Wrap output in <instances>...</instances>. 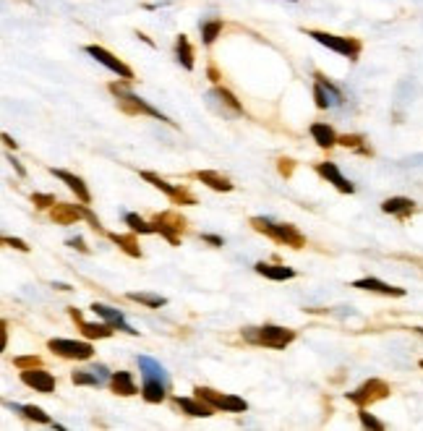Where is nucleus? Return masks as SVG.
<instances>
[{
	"label": "nucleus",
	"instance_id": "obj_1",
	"mask_svg": "<svg viewBox=\"0 0 423 431\" xmlns=\"http://www.w3.org/2000/svg\"><path fill=\"white\" fill-rule=\"evenodd\" d=\"M251 228L256 233L270 235L272 240H277L282 246H290V249H303L306 246L303 233L290 222H272L270 217H251Z\"/></svg>",
	"mask_w": 423,
	"mask_h": 431
},
{
	"label": "nucleus",
	"instance_id": "obj_2",
	"mask_svg": "<svg viewBox=\"0 0 423 431\" xmlns=\"http://www.w3.org/2000/svg\"><path fill=\"white\" fill-rule=\"evenodd\" d=\"M243 340H249L251 345H264L272 350H282L296 340V329L279 324H261V327H246L243 329Z\"/></svg>",
	"mask_w": 423,
	"mask_h": 431
},
{
	"label": "nucleus",
	"instance_id": "obj_3",
	"mask_svg": "<svg viewBox=\"0 0 423 431\" xmlns=\"http://www.w3.org/2000/svg\"><path fill=\"white\" fill-rule=\"evenodd\" d=\"M110 92L118 97V105H120V110L128 115H149V118H157V121H165V123L175 125L167 115H162L157 107H152L146 100H141V97H136L134 92H128L123 84H110Z\"/></svg>",
	"mask_w": 423,
	"mask_h": 431
},
{
	"label": "nucleus",
	"instance_id": "obj_4",
	"mask_svg": "<svg viewBox=\"0 0 423 431\" xmlns=\"http://www.w3.org/2000/svg\"><path fill=\"white\" fill-rule=\"evenodd\" d=\"M50 220L55 222V225H74L78 220H87L97 233H102V225L89 212L87 204H55V207H50Z\"/></svg>",
	"mask_w": 423,
	"mask_h": 431
},
{
	"label": "nucleus",
	"instance_id": "obj_5",
	"mask_svg": "<svg viewBox=\"0 0 423 431\" xmlns=\"http://www.w3.org/2000/svg\"><path fill=\"white\" fill-rule=\"evenodd\" d=\"M306 34L311 39H317L319 45H324L327 50H335V53L350 57V60H358V55H361V39L356 37H337V34L319 32V29H308Z\"/></svg>",
	"mask_w": 423,
	"mask_h": 431
},
{
	"label": "nucleus",
	"instance_id": "obj_6",
	"mask_svg": "<svg viewBox=\"0 0 423 431\" xmlns=\"http://www.w3.org/2000/svg\"><path fill=\"white\" fill-rule=\"evenodd\" d=\"M389 384L382 382V379H368V382H363L358 390H353V392H347V400L353 402V405H358V408H368V405H374V402L384 400V397H389Z\"/></svg>",
	"mask_w": 423,
	"mask_h": 431
},
{
	"label": "nucleus",
	"instance_id": "obj_7",
	"mask_svg": "<svg viewBox=\"0 0 423 431\" xmlns=\"http://www.w3.org/2000/svg\"><path fill=\"white\" fill-rule=\"evenodd\" d=\"M193 392H196V397L209 402L214 411H228V413L249 411V402L243 400V397H238V395H225V392H217V390H209V387H196Z\"/></svg>",
	"mask_w": 423,
	"mask_h": 431
},
{
	"label": "nucleus",
	"instance_id": "obj_8",
	"mask_svg": "<svg viewBox=\"0 0 423 431\" xmlns=\"http://www.w3.org/2000/svg\"><path fill=\"white\" fill-rule=\"evenodd\" d=\"M48 348L60 358H68V361H87L95 355V348L89 343H78V340H63V337H55L50 340Z\"/></svg>",
	"mask_w": 423,
	"mask_h": 431
},
{
	"label": "nucleus",
	"instance_id": "obj_9",
	"mask_svg": "<svg viewBox=\"0 0 423 431\" xmlns=\"http://www.w3.org/2000/svg\"><path fill=\"white\" fill-rule=\"evenodd\" d=\"M152 222L160 235H165L173 246H181V233L186 230V217H181L178 212H160Z\"/></svg>",
	"mask_w": 423,
	"mask_h": 431
},
{
	"label": "nucleus",
	"instance_id": "obj_10",
	"mask_svg": "<svg viewBox=\"0 0 423 431\" xmlns=\"http://www.w3.org/2000/svg\"><path fill=\"white\" fill-rule=\"evenodd\" d=\"M87 55H92L97 60V63H102V66L107 68V71H113V74H118V76L123 78V81H134V71L125 66L120 57H116L110 50H105L102 45H87Z\"/></svg>",
	"mask_w": 423,
	"mask_h": 431
},
{
	"label": "nucleus",
	"instance_id": "obj_11",
	"mask_svg": "<svg viewBox=\"0 0 423 431\" xmlns=\"http://www.w3.org/2000/svg\"><path fill=\"white\" fill-rule=\"evenodd\" d=\"M141 178L144 181H149L154 186V189H160V191H165L170 199L175 201V204H186V207H193L196 204V196H193L188 189H181V186H170V183L165 181V178H160L157 172H149V170H144L141 172Z\"/></svg>",
	"mask_w": 423,
	"mask_h": 431
},
{
	"label": "nucleus",
	"instance_id": "obj_12",
	"mask_svg": "<svg viewBox=\"0 0 423 431\" xmlns=\"http://www.w3.org/2000/svg\"><path fill=\"white\" fill-rule=\"evenodd\" d=\"M314 100H317L319 110H327L342 102V92L337 89L329 78H324L321 74H317V84H314Z\"/></svg>",
	"mask_w": 423,
	"mask_h": 431
},
{
	"label": "nucleus",
	"instance_id": "obj_13",
	"mask_svg": "<svg viewBox=\"0 0 423 431\" xmlns=\"http://www.w3.org/2000/svg\"><path fill=\"white\" fill-rule=\"evenodd\" d=\"M21 382L27 384V387H32L34 392H42V395H50L55 390V376L50 371H45L42 366L39 369H24L21 371Z\"/></svg>",
	"mask_w": 423,
	"mask_h": 431
},
{
	"label": "nucleus",
	"instance_id": "obj_14",
	"mask_svg": "<svg viewBox=\"0 0 423 431\" xmlns=\"http://www.w3.org/2000/svg\"><path fill=\"white\" fill-rule=\"evenodd\" d=\"M68 314H71V319L78 324L81 335L87 337V340H107V337L113 335V329H116V327L107 324V322H102V324H89V322L81 319V311H78V308H68Z\"/></svg>",
	"mask_w": 423,
	"mask_h": 431
},
{
	"label": "nucleus",
	"instance_id": "obj_15",
	"mask_svg": "<svg viewBox=\"0 0 423 431\" xmlns=\"http://www.w3.org/2000/svg\"><path fill=\"white\" fill-rule=\"evenodd\" d=\"M317 172L321 175V178H327V183H332L337 191L340 193H353L356 191V186L347 181L345 175L340 172V167H337L335 163H319L317 165Z\"/></svg>",
	"mask_w": 423,
	"mask_h": 431
},
{
	"label": "nucleus",
	"instance_id": "obj_16",
	"mask_svg": "<svg viewBox=\"0 0 423 431\" xmlns=\"http://www.w3.org/2000/svg\"><path fill=\"white\" fill-rule=\"evenodd\" d=\"M173 402L178 411H183L186 416H193V418H209V416H214V408L207 400H202V397H175Z\"/></svg>",
	"mask_w": 423,
	"mask_h": 431
},
{
	"label": "nucleus",
	"instance_id": "obj_17",
	"mask_svg": "<svg viewBox=\"0 0 423 431\" xmlns=\"http://www.w3.org/2000/svg\"><path fill=\"white\" fill-rule=\"evenodd\" d=\"M50 172H53L58 181L66 183L68 189L76 193V199L81 201V204H89V201H92V193H89L87 183L81 181L78 175H74V172H68V170H60V167H50Z\"/></svg>",
	"mask_w": 423,
	"mask_h": 431
},
{
	"label": "nucleus",
	"instance_id": "obj_18",
	"mask_svg": "<svg viewBox=\"0 0 423 431\" xmlns=\"http://www.w3.org/2000/svg\"><path fill=\"white\" fill-rule=\"evenodd\" d=\"M113 374H107L105 366H95V369H81V371L71 374V382L78 384V387H99L105 384Z\"/></svg>",
	"mask_w": 423,
	"mask_h": 431
},
{
	"label": "nucleus",
	"instance_id": "obj_19",
	"mask_svg": "<svg viewBox=\"0 0 423 431\" xmlns=\"http://www.w3.org/2000/svg\"><path fill=\"white\" fill-rule=\"evenodd\" d=\"M92 311H95L97 316H102L107 324H113L116 329H123V332H128V335H139L134 327L125 322L123 314H120L118 308H110V306H105V303H92Z\"/></svg>",
	"mask_w": 423,
	"mask_h": 431
},
{
	"label": "nucleus",
	"instance_id": "obj_20",
	"mask_svg": "<svg viewBox=\"0 0 423 431\" xmlns=\"http://www.w3.org/2000/svg\"><path fill=\"white\" fill-rule=\"evenodd\" d=\"M353 287H358V290H371V293H382V296H397V298L405 296L403 287H392V285H387V282H382V280H376V278L356 280Z\"/></svg>",
	"mask_w": 423,
	"mask_h": 431
},
{
	"label": "nucleus",
	"instance_id": "obj_21",
	"mask_svg": "<svg viewBox=\"0 0 423 431\" xmlns=\"http://www.w3.org/2000/svg\"><path fill=\"white\" fill-rule=\"evenodd\" d=\"M311 139L321 146V149H332L335 144H340V136L335 134V128L332 125H327V123H311Z\"/></svg>",
	"mask_w": 423,
	"mask_h": 431
},
{
	"label": "nucleus",
	"instance_id": "obj_22",
	"mask_svg": "<svg viewBox=\"0 0 423 431\" xmlns=\"http://www.w3.org/2000/svg\"><path fill=\"white\" fill-rule=\"evenodd\" d=\"M193 178L196 181H202L207 183L212 191H233V183L225 178V175H220V172H214V170H199V172H193Z\"/></svg>",
	"mask_w": 423,
	"mask_h": 431
},
{
	"label": "nucleus",
	"instance_id": "obj_23",
	"mask_svg": "<svg viewBox=\"0 0 423 431\" xmlns=\"http://www.w3.org/2000/svg\"><path fill=\"white\" fill-rule=\"evenodd\" d=\"M382 210L387 212V214H394V217H408V214H413L415 210V201L413 199H405V196H392V199H387L384 204H382Z\"/></svg>",
	"mask_w": 423,
	"mask_h": 431
},
{
	"label": "nucleus",
	"instance_id": "obj_24",
	"mask_svg": "<svg viewBox=\"0 0 423 431\" xmlns=\"http://www.w3.org/2000/svg\"><path fill=\"white\" fill-rule=\"evenodd\" d=\"M256 272H259L261 278L267 280H293L296 278V269L293 267H282V264H267V261H259L256 264Z\"/></svg>",
	"mask_w": 423,
	"mask_h": 431
},
{
	"label": "nucleus",
	"instance_id": "obj_25",
	"mask_svg": "<svg viewBox=\"0 0 423 431\" xmlns=\"http://www.w3.org/2000/svg\"><path fill=\"white\" fill-rule=\"evenodd\" d=\"M110 387H113V392L116 395H123V397H131L136 395V382L134 376L128 371H116L110 376Z\"/></svg>",
	"mask_w": 423,
	"mask_h": 431
},
{
	"label": "nucleus",
	"instance_id": "obj_26",
	"mask_svg": "<svg viewBox=\"0 0 423 431\" xmlns=\"http://www.w3.org/2000/svg\"><path fill=\"white\" fill-rule=\"evenodd\" d=\"M139 369H141V376H144V379H162V382L170 384L167 371L160 366V361H154L149 355H139Z\"/></svg>",
	"mask_w": 423,
	"mask_h": 431
},
{
	"label": "nucleus",
	"instance_id": "obj_27",
	"mask_svg": "<svg viewBox=\"0 0 423 431\" xmlns=\"http://www.w3.org/2000/svg\"><path fill=\"white\" fill-rule=\"evenodd\" d=\"M175 57L186 71H193V48L186 34H178V39H175Z\"/></svg>",
	"mask_w": 423,
	"mask_h": 431
},
{
	"label": "nucleus",
	"instance_id": "obj_28",
	"mask_svg": "<svg viewBox=\"0 0 423 431\" xmlns=\"http://www.w3.org/2000/svg\"><path fill=\"white\" fill-rule=\"evenodd\" d=\"M167 387H170V384L162 382V379H144V390H141V395H144L146 402H162Z\"/></svg>",
	"mask_w": 423,
	"mask_h": 431
},
{
	"label": "nucleus",
	"instance_id": "obj_29",
	"mask_svg": "<svg viewBox=\"0 0 423 431\" xmlns=\"http://www.w3.org/2000/svg\"><path fill=\"white\" fill-rule=\"evenodd\" d=\"M8 408H13V411H19L24 418H29V421H37V423H53L50 421V416L42 408H37V405H13V402H8Z\"/></svg>",
	"mask_w": 423,
	"mask_h": 431
},
{
	"label": "nucleus",
	"instance_id": "obj_30",
	"mask_svg": "<svg viewBox=\"0 0 423 431\" xmlns=\"http://www.w3.org/2000/svg\"><path fill=\"white\" fill-rule=\"evenodd\" d=\"M110 240H113V243H118V246H120V249H123L128 256L141 259V249H139V240H136L134 235H118V233H110Z\"/></svg>",
	"mask_w": 423,
	"mask_h": 431
},
{
	"label": "nucleus",
	"instance_id": "obj_31",
	"mask_svg": "<svg viewBox=\"0 0 423 431\" xmlns=\"http://www.w3.org/2000/svg\"><path fill=\"white\" fill-rule=\"evenodd\" d=\"M209 97H217V100H220L222 105L228 107V110H230L233 115H241V113H243L241 102H238V100H235V97H233L230 92H228V89H222V86H217V89H212V95H209Z\"/></svg>",
	"mask_w": 423,
	"mask_h": 431
},
{
	"label": "nucleus",
	"instance_id": "obj_32",
	"mask_svg": "<svg viewBox=\"0 0 423 431\" xmlns=\"http://www.w3.org/2000/svg\"><path fill=\"white\" fill-rule=\"evenodd\" d=\"M123 220H125V225H128V228L134 230V233H141V235H152V233H157L154 222L149 225V222L141 220V217H139V214H134V212H128Z\"/></svg>",
	"mask_w": 423,
	"mask_h": 431
},
{
	"label": "nucleus",
	"instance_id": "obj_33",
	"mask_svg": "<svg viewBox=\"0 0 423 431\" xmlns=\"http://www.w3.org/2000/svg\"><path fill=\"white\" fill-rule=\"evenodd\" d=\"M128 301H136V303H144L146 308H162L167 303V298L154 296V293H128Z\"/></svg>",
	"mask_w": 423,
	"mask_h": 431
},
{
	"label": "nucleus",
	"instance_id": "obj_34",
	"mask_svg": "<svg viewBox=\"0 0 423 431\" xmlns=\"http://www.w3.org/2000/svg\"><path fill=\"white\" fill-rule=\"evenodd\" d=\"M220 32H222V21H220V19H212V21H207V24H202V39H204V45H212L214 39L220 37Z\"/></svg>",
	"mask_w": 423,
	"mask_h": 431
},
{
	"label": "nucleus",
	"instance_id": "obj_35",
	"mask_svg": "<svg viewBox=\"0 0 423 431\" xmlns=\"http://www.w3.org/2000/svg\"><path fill=\"white\" fill-rule=\"evenodd\" d=\"M340 144H342V146H347V149H356V152H361V154H371V149H366V146H363V136H358V134L340 136Z\"/></svg>",
	"mask_w": 423,
	"mask_h": 431
},
{
	"label": "nucleus",
	"instance_id": "obj_36",
	"mask_svg": "<svg viewBox=\"0 0 423 431\" xmlns=\"http://www.w3.org/2000/svg\"><path fill=\"white\" fill-rule=\"evenodd\" d=\"M13 366L21 369V371H24V369H39V366H42V358H39V355H19V358H13Z\"/></svg>",
	"mask_w": 423,
	"mask_h": 431
},
{
	"label": "nucleus",
	"instance_id": "obj_37",
	"mask_svg": "<svg viewBox=\"0 0 423 431\" xmlns=\"http://www.w3.org/2000/svg\"><path fill=\"white\" fill-rule=\"evenodd\" d=\"M32 204L37 207V210H50V207H55L58 201L53 193H32Z\"/></svg>",
	"mask_w": 423,
	"mask_h": 431
},
{
	"label": "nucleus",
	"instance_id": "obj_38",
	"mask_svg": "<svg viewBox=\"0 0 423 431\" xmlns=\"http://www.w3.org/2000/svg\"><path fill=\"white\" fill-rule=\"evenodd\" d=\"M358 418H361V423H363L366 429H376V431L384 429V423L379 421V418H374L371 413H366V408H361V413H358Z\"/></svg>",
	"mask_w": 423,
	"mask_h": 431
},
{
	"label": "nucleus",
	"instance_id": "obj_39",
	"mask_svg": "<svg viewBox=\"0 0 423 431\" xmlns=\"http://www.w3.org/2000/svg\"><path fill=\"white\" fill-rule=\"evenodd\" d=\"M293 170H296V163H293V160H288V157H282V160H279V172H282L285 178H290V175H293Z\"/></svg>",
	"mask_w": 423,
	"mask_h": 431
},
{
	"label": "nucleus",
	"instance_id": "obj_40",
	"mask_svg": "<svg viewBox=\"0 0 423 431\" xmlns=\"http://www.w3.org/2000/svg\"><path fill=\"white\" fill-rule=\"evenodd\" d=\"M3 243H6V246H11V249L29 251V246H27V243H24L21 238H8V235H3Z\"/></svg>",
	"mask_w": 423,
	"mask_h": 431
},
{
	"label": "nucleus",
	"instance_id": "obj_41",
	"mask_svg": "<svg viewBox=\"0 0 423 431\" xmlns=\"http://www.w3.org/2000/svg\"><path fill=\"white\" fill-rule=\"evenodd\" d=\"M66 243H68V246H71V249H78V251H81V254H89V249H87V246H84V240H81V238H68Z\"/></svg>",
	"mask_w": 423,
	"mask_h": 431
},
{
	"label": "nucleus",
	"instance_id": "obj_42",
	"mask_svg": "<svg viewBox=\"0 0 423 431\" xmlns=\"http://www.w3.org/2000/svg\"><path fill=\"white\" fill-rule=\"evenodd\" d=\"M202 238L207 240V243H212V246H222V243H225L220 235H202Z\"/></svg>",
	"mask_w": 423,
	"mask_h": 431
},
{
	"label": "nucleus",
	"instance_id": "obj_43",
	"mask_svg": "<svg viewBox=\"0 0 423 431\" xmlns=\"http://www.w3.org/2000/svg\"><path fill=\"white\" fill-rule=\"evenodd\" d=\"M8 160H11V165H13V167H16V172H19L21 178H24V175H27V170H24V167H21V163H19V160H13V157H8Z\"/></svg>",
	"mask_w": 423,
	"mask_h": 431
},
{
	"label": "nucleus",
	"instance_id": "obj_44",
	"mask_svg": "<svg viewBox=\"0 0 423 431\" xmlns=\"http://www.w3.org/2000/svg\"><path fill=\"white\" fill-rule=\"evenodd\" d=\"M209 78L214 81V84H220V74H217V68L214 66H209Z\"/></svg>",
	"mask_w": 423,
	"mask_h": 431
},
{
	"label": "nucleus",
	"instance_id": "obj_45",
	"mask_svg": "<svg viewBox=\"0 0 423 431\" xmlns=\"http://www.w3.org/2000/svg\"><path fill=\"white\" fill-rule=\"evenodd\" d=\"M3 142H6V146H13V149H16V146H19V144L13 142V139H11L8 134H3Z\"/></svg>",
	"mask_w": 423,
	"mask_h": 431
},
{
	"label": "nucleus",
	"instance_id": "obj_46",
	"mask_svg": "<svg viewBox=\"0 0 423 431\" xmlns=\"http://www.w3.org/2000/svg\"><path fill=\"white\" fill-rule=\"evenodd\" d=\"M53 287H58V290H71V285H66V282H53Z\"/></svg>",
	"mask_w": 423,
	"mask_h": 431
},
{
	"label": "nucleus",
	"instance_id": "obj_47",
	"mask_svg": "<svg viewBox=\"0 0 423 431\" xmlns=\"http://www.w3.org/2000/svg\"><path fill=\"white\" fill-rule=\"evenodd\" d=\"M421 369H423V361H421Z\"/></svg>",
	"mask_w": 423,
	"mask_h": 431
},
{
	"label": "nucleus",
	"instance_id": "obj_48",
	"mask_svg": "<svg viewBox=\"0 0 423 431\" xmlns=\"http://www.w3.org/2000/svg\"><path fill=\"white\" fill-rule=\"evenodd\" d=\"M421 332H423V329H421Z\"/></svg>",
	"mask_w": 423,
	"mask_h": 431
}]
</instances>
